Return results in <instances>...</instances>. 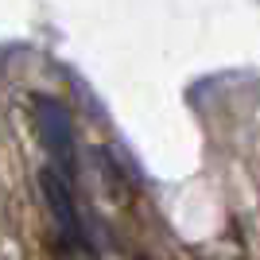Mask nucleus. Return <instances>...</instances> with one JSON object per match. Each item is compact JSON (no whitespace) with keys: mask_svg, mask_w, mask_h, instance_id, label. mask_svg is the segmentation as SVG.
Wrapping results in <instances>:
<instances>
[{"mask_svg":"<svg viewBox=\"0 0 260 260\" xmlns=\"http://www.w3.org/2000/svg\"><path fill=\"white\" fill-rule=\"evenodd\" d=\"M35 128L43 136V148L51 155V167L74 179L78 155H74V120L58 98H35Z\"/></svg>","mask_w":260,"mask_h":260,"instance_id":"f257e3e1","label":"nucleus"},{"mask_svg":"<svg viewBox=\"0 0 260 260\" xmlns=\"http://www.w3.org/2000/svg\"><path fill=\"white\" fill-rule=\"evenodd\" d=\"M43 198H47V210H51L54 225H58V237L66 245H86V229H82L78 202H74V183L62 171L47 167L43 171Z\"/></svg>","mask_w":260,"mask_h":260,"instance_id":"f03ea898","label":"nucleus"}]
</instances>
